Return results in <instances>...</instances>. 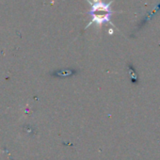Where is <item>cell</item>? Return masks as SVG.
<instances>
[{"label":"cell","mask_w":160,"mask_h":160,"mask_svg":"<svg viewBox=\"0 0 160 160\" xmlns=\"http://www.w3.org/2000/svg\"><path fill=\"white\" fill-rule=\"evenodd\" d=\"M87 1L90 4L91 9L86 13L91 16V21L86 26V29L93 24L97 26L99 30H102L103 25L107 23L114 27V24L111 22V17L116 12L111 9V5L115 0H111L108 3L105 2L104 0H87Z\"/></svg>","instance_id":"obj_1"}]
</instances>
